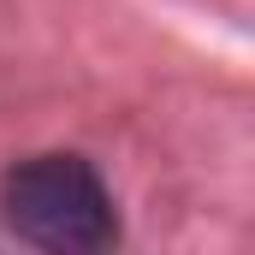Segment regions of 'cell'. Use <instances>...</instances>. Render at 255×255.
<instances>
[{
  "instance_id": "obj_1",
  "label": "cell",
  "mask_w": 255,
  "mask_h": 255,
  "mask_svg": "<svg viewBox=\"0 0 255 255\" xmlns=\"http://www.w3.org/2000/svg\"><path fill=\"white\" fill-rule=\"evenodd\" d=\"M6 226L54 255H95L119 238V214L113 196L101 184V172L77 154H36L18 160L0 184Z\"/></svg>"
}]
</instances>
